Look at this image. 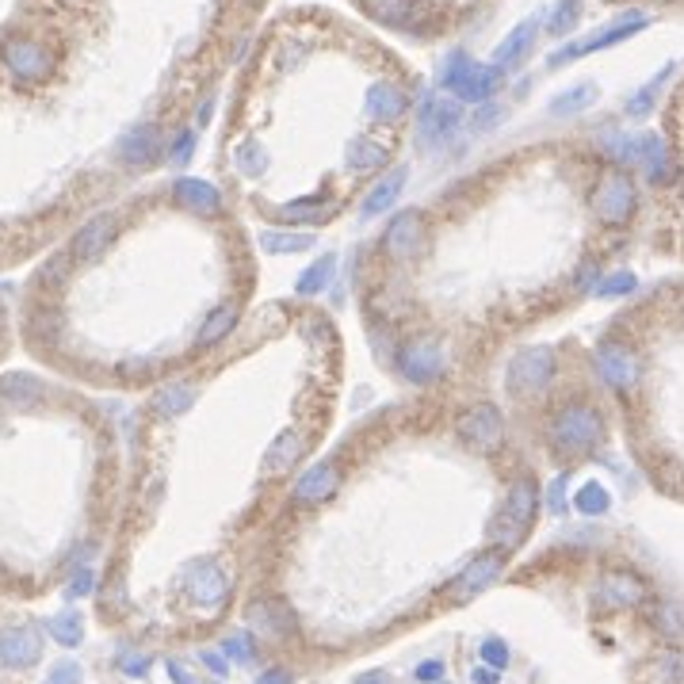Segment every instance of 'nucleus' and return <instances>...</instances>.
Instances as JSON below:
<instances>
[{
    "instance_id": "c03bdc74",
    "label": "nucleus",
    "mask_w": 684,
    "mask_h": 684,
    "mask_svg": "<svg viewBox=\"0 0 684 684\" xmlns=\"http://www.w3.org/2000/svg\"><path fill=\"white\" fill-rule=\"evenodd\" d=\"M150 665H153L150 654H123V658H119V669H123L127 677H146Z\"/></svg>"
},
{
    "instance_id": "2f4dec72",
    "label": "nucleus",
    "mask_w": 684,
    "mask_h": 684,
    "mask_svg": "<svg viewBox=\"0 0 684 684\" xmlns=\"http://www.w3.org/2000/svg\"><path fill=\"white\" fill-rule=\"evenodd\" d=\"M0 394H8V402H16V406H35L43 398V383L31 375H8V379H0Z\"/></svg>"
},
{
    "instance_id": "c9c22d12",
    "label": "nucleus",
    "mask_w": 684,
    "mask_h": 684,
    "mask_svg": "<svg viewBox=\"0 0 684 684\" xmlns=\"http://www.w3.org/2000/svg\"><path fill=\"white\" fill-rule=\"evenodd\" d=\"M574 509L581 516H604L612 509V497H608V490L600 482H585L578 490V497H574Z\"/></svg>"
},
{
    "instance_id": "de8ad7c7",
    "label": "nucleus",
    "mask_w": 684,
    "mask_h": 684,
    "mask_svg": "<svg viewBox=\"0 0 684 684\" xmlns=\"http://www.w3.org/2000/svg\"><path fill=\"white\" fill-rule=\"evenodd\" d=\"M46 684H81V665H58L50 677H46Z\"/></svg>"
},
{
    "instance_id": "ea45409f",
    "label": "nucleus",
    "mask_w": 684,
    "mask_h": 684,
    "mask_svg": "<svg viewBox=\"0 0 684 684\" xmlns=\"http://www.w3.org/2000/svg\"><path fill=\"white\" fill-rule=\"evenodd\" d=\"M234 165L245 172V176H260V172L268 169V153L260 150V146H253V142H245V146L234 153Z\"/></svg>"
},
{
    "instance_id": "f704fd0d",
    "label": "nucleus",
    "mask_w": 684,
    "mask_h": 684,
    "mask_svg": "<svg viewBox=\"0 0 684 684\" xmlns=\"http://www.w3.org/2000/svg\"><path fill=\"white\" fill-rule=\"evenodd\" d=\"M195 390L188 383H169L161 394H157V402H153V409L161 413V417H176V413H184V409L192 406Z\"/></svg>"
},
{
    "instance_id": "aec40b11",
    "label": "nucleus",
    "mask_w": 684,
    "mask_h": 684,
    "mask_svg": "<svg viewBox=\"0 0 684 684\" xmlns=\"http://www.w3.org/2000/svg\"><path fill=\"white\" fill-rule=\"evenodd\" d=\"M157 153H161V142H157V130H153L150 123L127 130V134L119 138V161H123V165L142 169V165H150Z\"/></svg>"
},
{
    "instance_id": "6e6552de",
    "label": "nucleus",
    "mask_w": 684,
    "mask_h": 684,
    "mask_svg": "<svg viewBox=\"0 0 684 684\" xmlns=\"http://www.w3.org/2000/svg\"><path fill=\"white\" fill-rule=\"evenodd\" d=\"M642 27H646V16L631 12V16H623V20L612 23V27H604V31L593 35V39H581V43H570V46H562V50H555V54H551V65H566V62H574V58H581V54L608 50V46H616V43H623V39H631V35H639Z\"/></svg>"
},
{
    "instance_id": "49530a36",
    "label": "nucleus",
    "mask_w": 684,
    "mask_h": 684,
    "mask_svg": "<svg viewBox=\"0 0 684 684\" xmlns=\"http://www.w3.org/2000/svg\"><path fill=\"white\" fill-rule=\"evenodd\" d=\"M195 150V130H184L180 138H176V146H172V165H184Z\"/></svg>"
},
{
    "instance_id": "393cba45",
    "label": "nucleus",
    "mask_w": 684,
    "mask_h": 684,
    "mask_svg": "<svg viewBox=\"0 0 684 684\" xmlns=\"http://www.w3.org/2000/svg\"><path fill=\"white\" fill-rule=\"evenodd\" d=\"M176 199L195 214H214L218 211V192H214L207 180H192V176H184V180H176Z\"/></svg>"
},
{
    "instance_id": "4c0bfd02",
    "label": "nucleus",
    "mask_w": 684,
    "mask_h": 684,
    "mask_svg": "<svg viewBox=\"0 0 684 684\" xmlns=\"http://www.w3.org/2000/svg\"><path fill=\"white\" fill-rule=\"evenodd\" d=\"M260 245H264L268 253H302V249H310V245H314V237L310 234H283V230H264V234H260Z\"/></svg>"
},
{
    "instance_id": "4be33fe9",
    "label": "nucleus",
    "mask_w": 684,
    "mask_h": 684,
    "mask_svg": "<svg viewBox=\"0 0 684 684\" xmlns=\"http://www.w3.org/2000/svg\"><path fill=\"white\" fill-rule=\"evenodd\" d=\"M406 180H409V169H406V165L390 169V172L383 176V180H379V184H375V188L367 192V199L360 203V214H364V218H375V214L390 211V207H394V199L402 195V184H406Z\"/></svg>"
},
{
    "instance_id": "423d86ee",
    "label": "nucleus",
    "mask_w": 684,
    "mask_h": 684,
    "mask_svg": "<svg viewBox=\"0 0 684 684\" xmlns=\"http://www.w3.org/2000/svg\"><path fill=\"white\" fill-rule=\"evenodd\" d=\"M455 130H459V107L440 96H425V104L417 111V142L425 150H440L448 146Z\"/></svg>"
},
{
    "instance_id": "20e7f679",
    "label": "nucleus",
    "mask_w": 684,
    "mask_h": 684,
    "mask_svg": "<svg viewBox=\"0 0 684 684\" xmlns=\"http://www.w3.org/2000/svg\"><path fill=\"white\" fill-rule=\"evenodd\" d=\"M0 62L23 85H39V81L50 77V69H54L50 50L43 43H35V39H8V43L0 46Z\"/></svg>"
},
{
    "instance_id": "a18cd8bd",
    "label": "nucleus",
    "mask_w": 684,
    "mask_h": 684,
    "mask_svg": "<svg viewBox=\"0 0 684 684\" xmlns=\"http://www.w3.org/2000/svg\"><path fill=\"white\" fill-rule=\"evenodd\" d=\"M31 329H35L39 337H46V341H54L58 329H62V318H58V314H39V318L31 321Z\"/></svg>"
},
{
    "instance_id": "ddd939ff",
    "label": "nucleus",
    "mask_w": 684,
    "mask_h": 684,
    "mask_svg": "<svg viewBox=\"0 0 684 684\" xmlns=\"http://www.w3.org/2000/svg\"><path fill=\"white\" fill-rule=\"evenodd\" d=\"M402 375L413 379V383H432L444 375V352L436 341H413L402 348Z\"/></svg>"
},
{
    "instance_id": "b1692460",
    "label": "nucleus",
    "mask_w": 684,
    "mask_h": 684,
    "mask_svg": "<svg viewBox=\"0 0 684 684\" xmlns=\"http://www.w3.org/2000/svg\"><path fill=\"white\" fill-rule=\"evenodd\" d=\"M360 4L371 20L386 23V27H409L421 12L417 0H360Z\"/></svg>"
},
{
    "instance_id": "13d9d810",
    "label": "nucleus",
    "mask_w": 684,
    "mask_h": 684,
    "mask_svg": "<svg viewBox=\"0 0 684 684\" xmlns=\"http://www.w3.org/2000/svg\"><path fill=\"white\" fill-rule=\"evenodd\" d=\"M356 684H390L386 677H379V673H367V677H360Z\"/></svg>"
},
{
    "instance_id": "a211bd4d",
    "label": "nucleus",
    "mask_w": 684,
    "mask_h": 684,
    "mask_svg": "<svg viewBox=\"0 0 684 684\" xmlns=\"http://www.w3.org/2000/svg\"><path fill=\"white\" fill-rule=\"evenodd\" d=\"M115 230H119V218H115V214H100V218H92L85 230L73 237V257H77V260H96L107 249V245H111Z\"/></svg>"
},
{
    "instance_id": "dca6fc26",
    "label": "nucleus",
    "mask_w": 684,
    "mask_h": 684,
    "mask_svg": "<svg viewBox=\"0 0 684 684\" xmlns=\"http://www.w3.org/2000/svg\"><path fill=\"white\" fill-rule=\"evenodd\" d=\"M597 367H600V375L616 386V390H627V386L639 379V360H635V352H631V348H623L620 341L600 344Z\"/></svg>"
},
{
    "instance_id": "7c9ffc66",
    "label": "nucleus",
    "mask_w": 684,
    "mask_h": 684,
    "mask_svg": "<svg viewBox=\"0 0 684 684\" xmlns=\"http://www.w3.org/2000/svg\"><path fill=\"white\" fill-rule=\"evenodd\" d=\"M43 627L50 631V639L62 642V646H77V642L85 639V620H81V612H62V616H50Z\"/></svg>"
},
{
    "instance_id": "c85d7f7f",
    "label": "nucleus",
    "mask_w": 684,
    "mask_h": 684,
    "mask_svg": "<svg viewBox=\"0 0 684 684\" xmlns=\"http://www.w3.org/2000/svg\"><path fill=\"white\" fill-rule=\"evenodd\" d=\"M333 272H337V257H318L306 272L299 276V295H306V299H314V295H321L329 283H333Z\"/></svg>"
},
{
    "instance_id": "4d7b16f0",
    "label": "nucleus",
    "mask_w": 684,
    "mask_h": 684,
    "mask_svg": "<svg viewBox=\"0 0 684 684\" xmlns=\"http://www.w3.org/2000/svg\"><path fill=\"white\" fill-rule=\"evenodd\" d=\"M566 509V497H562V478L551 486V513H562Z\"/></svg>"
},
{
    "instance_id": "9b49d317",
    "label": "nucleus",
    "mask_w": 684,
    "mask_h": 684,
    "mask_svg": "<svg viewBox=\"0 0 684 684\" xmlns=\"http://www.w3.org/2000/svg\"><path fill=\"white\" fill-rule=\"evenodd\" d=\"M43 658V639L35 627H8L0 631V662L8 669H31Z\"/></svg>"
},
{
    "instance_id": "7ed1b4c3",
    "label": "nucleus",
    "mask_w": 684,
    "mask_h": 684,
    "mask_svg": "<svg viewBox=\"0 0 684 684\" xmlns=\"http://www.w3.org/2000/svg\"><path fill=\"white\" fill-rule=\"evenodd\" d=\"M558 448L566 451H589L593 444H600L604 436V421H600L597 409L589 406H566L555 417V428H551Z\"/></svg>"
},
{
    "instance_id": "39448f33",
    "label": "nucleus",
    "mask_w": 684,
    "mask_h": 684,
    "mask_svg": "<svg viewBox=\"0 0 684 684\" xmlns=\"http://www.w3.org/2000/svg\"><path fill=\"white\" fill-rule=\"evenodd\" d=\"M589 203H593V214H597L600 222L623 226V222L631 218V211H635V184H631V176H627V172L604 176Z\"/></svg>"
},
{
    "instance_id": "a19ab883",
    "label": "nucleus",
    "mask_w": 684,
    "mask_h": 684,
    "mask_svg": "<svg viewBox=\"0 0 684 684\" xmlns=\"http://www.w3.org/2000/svg\"><path fill=\"white\" fill-rule=\"evenodd\" d=\"M600 299H612V295H627V291H635V276L631 272H616V276H608L604 283L593 287Z\"/></svg>"
},
{
    "instance_id": "f8f14e48",
    "label": "nucleus",
    "mask_w": 684,
    "mask_h": 684,
    "mask_svg": "<svg viewBox=\"0 0 684 684\" xmlns=\"http://www.w3.org/2000/svg\"><path fill=\"white\" fill-rule=\"evenodd\" d=\"M383 245H386V253L398 260H409L413 253H421V245H425V218L417 211L398 214V218L386 226Z\"/></svg>"
},
{
    "instance_id": "5701e85b",
    "label": "nucleus",
    "mask_w": 684,
    "mask_h": 684,
    "mask_svg": "<svg viewBox=\"0 0 684 684\" xmlns=\"http://www.w3.org/2000/svg\"><path fill=\"white\" fill-rule=\"evenodd\" d=\"M337 471L329 467V463H321V467H314V471H306L295 482V501L299 505H318V501H325V497H333L337 493Z\"/></svg>"
},
{
    "instance_id": "3c124183",
    "label": "nucleus",
    "mask_w": 684,
    "mask_h": 684,
    "mask_svg": "<svg viewBox=\"0 0 684 684\" xmlns=\"http://www.w3.org/2000/svg\"><path fill=\"white\" fill-rule=\"evenodd\" d=\"M203 665L211 669L214 677H226V673H230V658H226V654H203Z\"/></svg>"
},
{
    "instance_id": "9d476101",
    "label": "nucleus",
    "mask_w": 684,
    "mask_h": 684,
    "mask_svg": "<svg viewBox=\"0 0 684 684\" xmlns=\"http://www.w3.org/2000/svg\"><path fill=\"white\" fill-rule=\"evenodd\" d=\"M184 585H188V597L195 604H203V608H214V604H222L226 593H230V581H226V570L211 562V558H199L192 562L188 570H184Z\"/></svg>"
},
{
    "instance_id": "bb28decb",
    "label": "nucleus",
    "mask_w": 684,
    "mask_h": 684,
    "mask_svg": "<svg viewBox=\"0 0 684 684\" xmlns=\"http://www.w3.org/2000/svg\"><path fill=\"white\" fill-rule=\"evenodd\" d=\"M383 165H386V150L375 138L360 134V138L348 142V169L352 172H371V169H383Z\"/></svg>"
},
{
    "instance_id": "6e6d98bb",
    "label": "nucleus",
    "mask_w": 684,
    "mask_h": 684,
    "mask_svg": "<svg viewBox=\"0 0 684 684\" xmlns=\"http://www.w3.org/2000/svg\"><path fill=\"white\" fill-rule=\"evenodd\" d=\"M169 677H172V681H176V684H199V681H195L192 673H188V669H184V665H180V662H169Z\"/></svg>"
},
{
    "instance_id": "f3484780",
    "label": "nucleus",
    "mask_w": 684,
    "mask_h": 684,
    "mask_svg": "<svg viewBox=\"0 0 684 684\" xmlns=\"http://www.w3.org/2000/svg\"><path fill=\"white\" fill-rule=\"evenodd\" d=\"M459 432L478 448H497L505 440V421L493 406H474L459 417Z\"/></svg>"
},
{
    "instance_id": "412c9836",
    "label": "nucleus",
    "mask_w": 684,
    "mask_h": 684,
    "mask_svg": "<svg viewBox=\"0 0 684 684\" xmlns=\"http://www.w3.org/2000/svg\"><path fill=\"white\" fill-rule=\"evenodd\" d=\"M299 459H302V432L287 428V432H279L276 436V444L264 451V467H260V474H264V478H279V474L291 471Z\"/></svg>"
},
{
    "instance_id": "473e14b6",
    "label": "nucleus",
    "mask_w": 684,
    "mask_h": 684,
    "mask_svg": "<svg viewBox=\"0 0 684 684\" xmlns=\"http://www.w3.org/2000/svg\"><path fill=\"white\" fill-rule=\"evenodd\" d=\"M593 104H597V85L585 81V85L555 96V100H551V115H578V111H585V107H593Z\"/></svg>"
},
{
    "instance_id": "603ef678",
    "label": "nucleus",
    "mask_w": 684,
    "mask_h": 684,
    "mask_svg": "<svg viewBox=\"0 0 684 684\" xmlns=\"http://www.w3.org/2000/svg\"><path fill=\"white\" fill-rule=\"evenodd\" d=\"M65 260H69V257H54L50 264H46V268H43V279H46V283H58V279H62Z\"/></svg>"
},
{
    "instance_id": "a878e982",
    "label": "nucleus",
    "mask_w": 684,
    "mask_h": 684,
    "mask_svg": "<svg viewBox=\"0 0 684 684\" xmlns=\"http://www.w3.org/2000/svg\"><path fill=\"white\" fill-rule=\"evenodd\" d=\"M635 161H642L646 176H654V180H665V176H669V153H665V142L658 134H639Z\"/></svg>"
},
{
    "instance_id": "1a4fd4ad",
    "label": "nucleus",
    "mask_w": 684,
    "mask_h": 684,
    "mask_svg": "<svg viewBox=\"0 0 684 684\" xmlns=\"http://www.w3.org/2000/svg\"><path fill=\"white\" fill-rule=\"evenodd\" d=\"M501 570H505V555H501V551H497V555L474 558L471 566L448 585V600L451 604H467V600H474L478 593H486L493 581L501 578Z\"/></svg>"
},
{
    "instance_id": "79ce46f5",
    "label": "nucleus",
    "mask_w": 684,
    "mask_h": 684,
    "mask_svg": "<svg viewBox=\"0 0 684 684\" xmlns=\"http://www.w3.org/2000/svg\"><path fill=\"white\" fill-rule=\"evenodd\" d=\"M222 654H226L230 662H241V665L253 662V646H249L245 635H230V639H222Z\"/></svg>"
},
{
    "instance_id": "0eeeda50",
    "label": "nucleus",
    "mask_w": 684,
    "mask_h": 684,
    "mask_svg": "<svg viewBox=\"0 0 684 684\" xmlns=\"http://www.w3.org/2000/svg\"><path fill=\"white\" fill-rule=\"evenodd\" d=\"M551 375H555V352L535 344V348H524L509 364V390L513 394H535L551 383Z\"/></svg>"
},
{
    "instance_id": "2eb2a0df",
    "label": "nucleus",
    "mask_w": 684,
    "mask_h": 684,
    "mask_svg": "<svg viewBox=\"0 0 684 684\" xmlns=\"http://www.w3.org/2000/svg\"><path fill=\"white\" fill-rule=\"evenodd\" d=\"M646 600V585L635 574H608L597 589V604L604 612H627Z\"/></svg>"
},
{
    "instance_id": "8fccbe9b",
    "label": "nucleus",
    "mask_w": 684,
    "mask_h": 684,
    "mask_svg": "<svg viewBox=\"0 0 684 684\" xmlns=\"http://www.w3.org/2000/svg\"><path fill=\"white\" fill-rule=\"evenodd\" d=\"M440 677H444V662H421L417 665V681L432 684V681H440Z\"/></svg>"
},
{
    "instance_id": "cd10ccee",
    "label": "nucleus",
    "mask_w": 684,
    "mask_h": 684,
    "mask_svg": "<svg viewBox=\"0 0 684 684\" xmlns=\"http://www.w3.org/2000/svg\"><path fill=\"white\" fill-rule=\"evenodd\" d=\"M253 623H257L264 635H283V631H295V616H291L283 604H272V600H260V604H253Z\"/></svg>"
},
{
    "instance_id": "72a5a7b5",
    "label": "nucleus",
    "mask_w": 684,
    "mask_h": 684,
    "mask_svg": "<svg viewBox=\"0 0 684 684\" xmlns=\"http://www.w3.org/2000/svg\"><path fill=\"white\" fill-rule=\"evenodd\" d=\"M669 77H673V65H665L662 73H658V77H654V81H650V85H642L639 92H635V96H631V100H627V115H650V107L658 104V96H662V85L665 81H669Z\"/></svg>"
},
{
    "instance_id": "37998d69",
    "label": "nucleus",
    "mask_w": 684,
    "mask_h": 684,
    "mask_svg": "<svg viewBox=\"0 0 684 684\" xmlns=\"http://www.w3.org/2000/svg\"><path fill=\"white\" fill-rule=\"evenodd\" d=\"M482 662L493 665V669H505L509 665V646L501 639H486L482 642Z\"/></svg>"
},
{
    "instance_id": "f03ea898",
    "label": "nucleus",
    "mask_w": 684,
    "mask_h": 684,
    "mask_svg": "<svg viewBox=\"0 0 684 684\" xmlns=\"http://www.w3.org/2000/svg\"><path fill=\"white\" fill-rule=\"evenodd\" d=\"M535 509H539V490H535L532 478H520L513 490H509V501H505V509H501V516H497V524H493L490 532L493 543L501 547V555L520 547V539L532 528Z\"/></svg>"
},
{
    "instance_id": "58836bf2",
    "label": "nucleus",
    "mask_w": 684,
    "mask_h": 684,
    "mask_svg": "<svg viewBox=\"0 0 684 684\" xmlns=\"http://www.w3.org/2000/svg\"><path fill=\"white\" fill-rule=\"evenodd\" d=\"M578 20H581V0H562L555 12H551L547 31H551V35H574Z\"/></svg>"
},
{
    "instance_id": "f257e3e1",
    "label": "nucleus",
    "mask_w": 684,
    "mask_h": 684,
    "mask_svg": "<svg viewBox=\"0 0 684 684\" xmlns=\"http://www.w3.org/2000/svg\"><path fill=\"white\" fill-rule=\"evenodd\" d=\"M501 85H505V73L497 65L471 62L463 50H455L440 69V88L463 104H486L493 100V92H501Z\"/></svg>"
},
{
    "instance_id": "09e8293b",
    "label": "nucleus",
    "mask_w": 684,
    "mask_h": 684,
    "mask_svg": "<svg viewBox=\"0 0 684 684\" xmlns=\"http://www.w3.org/2000/svg\"><path fill=\"white\" fill-rule=\"evenodd\" d=\"M88 593H92V570L81 566V570L73 574V581H69V597H88Z\"/></svg>"
},
{
    "instance_id": "6ab92c4d",
    "label": "nucleus",
    "mask_w": 684,
    "mask_h": 684,
    "mask_svg": "<svg viewBox=\"0 0 684 684\" xmlns=\"http://www.w3.org/2000/svg\"><path fill=\"white\" fill-rule=\"evenodd\" d=\"M406 111H409V96L402 85H390V81L371 85V92H367V115H375L379 123H398Z\"/></svg>"
},
{
    "instance_id": "864d4df0",
    "label": "nucleus",
    "mask_w": 684,
    "mask_h": 684,
    "mask_svg": "<svg viewBox=\"0 0 684 684\" xmlns=\"http://www.w3.org/2000/svg\"><path fill=\"white\" fill-rule=\"evenodd\" d=\"M257 684H291V673L287 669H268V673H260Z\"/></svg>"
},
{
    "instance_id": "c756f323",
    "label": "nucleus",
    "mask_w": 684,
    "mask_h": 684,
    "mask_svg": "<svg viewBox=\"0 0 684 684\" xmlns=\"http://www.w3.org/2000/svg\"><path fill=\"white\" fill-rule=\"evenodd\" d=\"M337 211V203L333 199H299V203H287L283 207V222H325V218H333Z\"/></svg>"
},
{
    "instance_id": "4468645a",
    "label": "nucleus",
    "mask_w": 684,
    "mask_h": 684,
    "mask_svg": "<svg viewBox=\"0 0 684 684\" xmlns=\"http://www.w3.org/2000/svg\"><path fill=\"white\" fill-rule=\"evenodd\" d=\"M539 27H543V16H528V20L516 23L513 31L497 43V50H493V65H497L501 73H505V69H516V65L528 58V50H532Z\"/></svg>"
},
{
    "instance_id": "5fc2aeb1",
    "label": "nucleus",
    "mask_w": 684,
    "mask_h": 684,
    "mask_svg": "<svg viewBox=\"0 0 684 684\" xmlns=\"http://www.w3.org/2000/svg\"><path fill=\"white\" fill-rule=\"evenodd\" d=\"M497 681H501V673L493 665H478L474 669V684H497Z\"/></svg>"
},
{
    "instance_id": "e433bc0d",
    "label": "nucleus",
    "mask_w": 684,
    "mask_h": 684,
    "mask_svg": "<svg viewBox=\"0 0 684 684\" xmlns=\"http://www.w3.org/2000/svg\"><path fill=\"white\" fill-rule=\"evenodd\" d=\"M237 325V306H218L211 318H207V325H203V333H199V344L203 348H211V344H218L230 329Z\"/></svg>"
}]
</instances>
